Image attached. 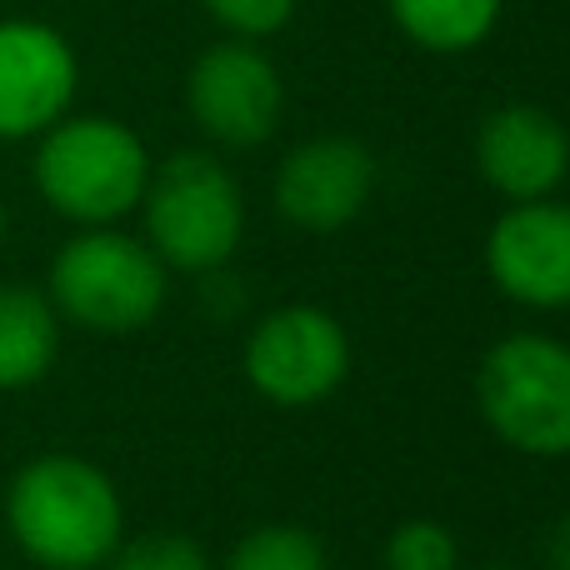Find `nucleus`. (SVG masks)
<instances>
[{
  "label": "nucleus",
  "instance_id": "f257e3e1",
  "mask_svg": "<svg viewBox=\"0 0 570 570\" xmlns=\"http://www.w3.org/2000/svg\"><path fill=\"white\" fill-rule=\"evenodd\" d=\"M6 535L40 570H106L126 541V501L110 471L76 451H40L0 491Z\"/></svg>",
  "mask_w": 570,
  "mask_h": 570
},
{
  "label": "nucleus",
  "instance_id": "f03ea898",
  "mask_svg": "<svg viewBox=\"0 0 570 570\" xmlns=\"http://www.w3.org/2000/svg\"><path fill=\"white\" fill-rule=\"evenodd\" d=\"M156 156L136 126L100 110H70L36 136L30 186L66 226H126L140 210Z\"/></svg>",
  "mask_w": 570,
  "mask_h": 570
},
{
  "label": "nucleus",
  "instance_id": "7ed1b4c3",
  "mask_svg": "<svg viewBox=\"0 0 570 570\" xmlns=\"http://www.w3.org/2000/svg\"><path fill=\"white\" fill-rule=\"evenodd\" d=\"M136 216L170 276H220L246 240V190L216 150H176L156 160Z\"/></svg>",
  "mask_w": 570,
  "mask_h": 570
},
{
  "label": "nucleus",
  "instance_id": "20e7f679",
  "mask_svg": "<svg viewBox=\"0 0 570 570\" xmlns=\"http://www.w3.org/2000/svg\"><path fill=\"white\" fill-rule=\"evenodd\" d=\"M56 315L90 335H136L166 311L170 271L126 226H86L60 240L46 271Z\"/></svg>",
  "mask_w": 570,
  "mask_h": 570
},
{
  "label": "nucleus",
  "instance_id": "39448f33",
  "mask_svg": "<svg viewBox=\"0 0 570 570\" xmlns=\"http://www.w3.org/2000/svg\"><path fill=\"white\" fill-rule=\"evenodd\" d=\"M475 411L485 431L531 461H570V341L511 331L475 365Z\"/></svg>",
  "mask_w": 570,
  "mask_h": 570
},
{
  "label": "nucleus",
  "instance_id": "423d86ee",
  "mask_svg": "<svg viewBox=\"0 0 570 570\" xmlns=\"http://www.w3.org/2000/svg\"><path fill=\"white\" fill-rule=\"evenodd\" d=\"M351 331L325 305L291 301L266 311L240 345V375L266 405L311 411L351 381Z\"/></svg>",
  "mask_w": 570,
  "mask_h": 570
},
{
  "label": "nucleus",
  "instance_id": "0eeeda50",
  "mask_svg": "<svg viewBox=\"0 0 570 570\" xmlns=\"http://www.w3.org/2000/svg\"><path fill=\"white\" fill-rule=\"evenodd\" d=\"M190 126L216 150H256L281 130L285 80L266 46L256 40H210L186 70Z\"/></svg>",
  "mask_w": 570,
  "mask_h": 570
},
{
  "label": "nucleus",
  "instance_id": "6e6552de",
  "mask_svg": "<svg viewBox=\"0 0 570 570\" xmlns=\"http://www.w3.org/2000/svg\"><path fill=\"white\" fill-rule=\"evenodd\" d=\"M375 180H381L375 150L361 136L325 130V136L301 140L281 156L276 176H271V200H276V216L291 230L341 236L345 226L365 216Z\"/></svg>",
  "mask_w": 570,
  "mask_h": 570
},
{
  "label": "nucleus",
  "instance_id": "1a4fd4ad",
  "mask_svg": "<svg viewBox=\"0 0 570 570\" xmlns=\"http://www.w3.org/2000/svg\"><path fill=\"white\" fill-rule=\"evenodd\" d=\"M481 266L511 305L535 315L570 311V200H521L491 220Z\"/></svg>",
  "mask_w": 570,
  "mask_h": 570
},
{
  "label": "nucleus",
  "instance_id": "9d476101",
  "mask_svg": "<svg viewBox=\"0 0 570 570\" xmlns=\"http://www.w3.org/2000/svg\"><path fill=\"white\" fill-rule=\"evenodd\" d=\"M80 56L66 30L36 16L0 20V140H36L76 110Z\"/></svg>",
  "mask_w": 570,
  "mask_h": 570
},
{
  "label": "nucleus",
  "instance_id": "9b49d317",
  "mask_svg": "<svg viewBox=\"0 0 570 570\" xmlns=\"http://www.w3.org/2000/svg\"><path fill=\"white\" fill-rule=\"evenodd\" d=\"M475 176L505 206L561 196L570 180V130L535 100H505L475 130Z\"/></svg>",
  "mask_w": 570,
  "mask_h": 570
},
{
  "label": "nucleus",
  "instance_id": "f8f14e48",
  "mask_svg": "<svg viewBox=\"0 0 570 570\" xmlns=\"http://www.w3.org/2000/svg\"><path fill=\"white\" fill-rule=\"evenodd\" d=\"M66 321L56 315L46 285L0 281V395L36 391L60 361Z\"/></svg>",
  "mask_w": 570,
  "mask_h": 570
},
{
  "label": "nucleus",
  "instance_id": "ddd939ff",
  "mask_svg": "<svg viewBox=\"0 0 570 570\" xmlns=\"http://www.w3.org/2000/svg\"><path fill=\"white\" fill-rule=\"evenodd\" d=\"M385 16L425 56H471L495 36L505 0H385Z\"/></svg>",
  "mask_w": 570,
  "mask_h": 570
},
{
  "label": "nucleus",
  "instance_id": "4468645a",
  "mask_svg": "<svg viewBox=\"0 0 570 570\" xmlns=\"http://www.w3.org/2000/svg\"><path fill=\"white\" fill-rule=\"evenodd\" d=\"M220 570H331V556H325L321 535H315L311 525L266 521V525H250V531L230 546Z\"/></svg>",
  "mask_w": 570,
  "mask_h": 570
},
{
  "label": "nucleus",
  "instance_id": "2eb2a0df",
  "mask_svg": "<svg viewBox=\"0 0 570 570\" xmlns=\"http://www.w3.org/2000/svg\"><path fill=\"white\" fill-rule=\"evenodd\" d=\"M381 566L385 570H465L461 535L445 521H435V515H411V521H401L385 535Z\"/></svg>",
  "mask_w": 570,
  "mask_h": 570
},
{
  "label": "nucleus",
  "instance_id": "dca6fc26",
  "mask_svg": "<svg viewBox=\"0 0 570 570\" xmlns=\"http://www.w3.org/2000/svg\"><path fill=\"white\" fill-rule=\"evenodd\" d=\"M106 570H220L210 561V551L186 531H146V535H126L116 546V556L106 561Z\"/></svg>",
  "mask_w": 570,
  "mask_h": 570
},
{
  "label": "nucleus",
  "instance_id": "f3484780",
  "mask_svg": "<svg viewBox=\"0 0 570 570\" xmlns=\"http://www.w3.org/2000/svg\"><path fill=\"white\" fill-rule=\"evenodd\" d=\"M200 10L210 16V26H216L220 36L266 46L271 36H281L295 20L301 0H200Z\"/></svg>",
  "mask_w": 570,
  "mask_h": 570
},
{
  "label": "nucleus",
  "instance_id": "a211bd4d",
  "mask_svg": "<svg viewBox=\"0 0 570 570\" xmlns=\"http://www.w3.org/2000/svg\"><path fill=\"white\" fill-rule=\"evenodd\" d=\"M541 566L546 570H570V511L556 515L541 535Z\"/></svg>",
  "mask_w": 570,
  "mask_h": 570
},
{
  "label": "nucleus",
  "instance_id": "6ab92c4d",
  "mask_svg": "<svg viewBox=\"0 0 570 570\" xmlns=\"http://www.w3.org/2000/svg\"><path fill=\"white\" fill-rule=\"evenodd\" d=\"M6 230H10V216H6V200H0V246H6Z\"/></svg>",
  "mask_w": 570,
  "mask_h": 570
},
{
  "label": "nucleus",
  "instance_id": "aec40b11",
  "mask_svg": "<svg viewBox=\"0 0 570 570\" xmlns=\"http://www.w3.org/2000/svg\"><path fill=\"white\" fill-rule=\"evenodd\" d=\"M475 570H521V566H475Z\"/></svg>",
  "mask_w": 570,
  "mask_h": 570
}]
</instances>
